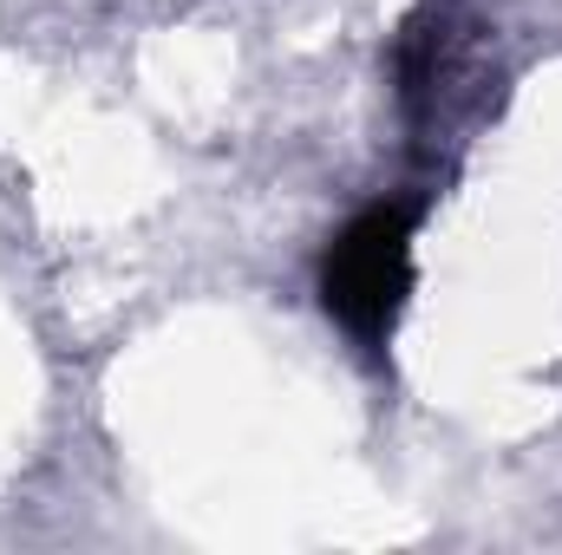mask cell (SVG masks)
Instances as JSON below:
<instances>
[{
    "label": "cell",
    "mask_w": 562,
    "mask_h": 555,
    "mask_svg": "<svg viewBox=\"0 0 562 555\" xmlns=\"http://www.w3.org/2000/svg\"><path fill=\"white\" fill-rule=\"evenodd\" d=\"M406 294H413V209L373 203L334 236L321 262V301L360 347H386Z\"/></svg>",
    "instance_id": "cell-1"
}]
</instances>
